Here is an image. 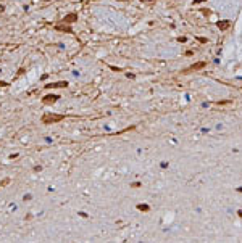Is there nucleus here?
Masks as SVG:
<instances>
[{
  "instance_id": "f257e3e1",
  "label": "nucleus",
  "mask_w": 242,
  "mask_h": 243,
  "mask_svg": "<svg viewBox=\"0 0 242 243\" xmlns=\"http://www.w3.org/2000/svg\"><path fill=\"white\" fill-rule=\"evenodd\" d=\"M61 119H65L63 114H56V113H45L42 116V124H55V123H60Z\"/></svg>"
},
{
  "instance_id": "f03ea898",
  "label": "nucleus",
  "mask_w": 242,
  "mask_h": 243,
  "mask_svg": "<svg viewBox=\"0 0 242 243\" xmlns=\"http://www.w3.org/2000/svg\"><path fill=\"white\" fill-rule=\"evenodd\" d=\"M47 89H61V87H68V82L66 81H60V82H50L45 85Z\"/></svg>"
},
{
  "instance_id": "7ed1b4c3",
  "label": "nucleus",
  "mask_w": 242,
  "mask_h": 243,
  "mask_svg": "<svg viewBox=\"0 0 242 243\" xmlns=\"http://www.w3.org/2000/svg\"><path fill=\"white\" fill-rule=\"evenodd\" d=\"M74 21H77V15H76V13H69V15H66L65 18L61 19V23H65V24H73Z\"/></svg>"
},
{
  "instance_id": "20e7f679",
  "label": "nucleus",
  "mask_w": 242,
  "mask_h": 243,
  "mask_svg": "<svg viewBox=\"0 0 242 243\" xmlns=\"http://www.w3.org/2000/svg\"><path fill=\"white\" fill-rule=\"evenodd\" d=\"M58 98H60L58 95H53V94H52V95H45L44 98H42V103H44V105H52V103H55Z\"/></svg>"
},
{
  "instance_id": "39448f33",
  "label": "nucleus",
  "mask_w": 242,
  "mask_h": 243,
  "mask_svg": "<svg viewBox=\"0 0 242 243\" xmlns=\"http://www.w3.org/2000/svg\"><path fill=\"white\" fill-rule=\"evenodd\" d=\"M55 29L56 31H61V32H66V34H73V29L69 27V24H65V23H63V24H56Z\"/></svg>"
},
{
  "instance_id": "423d86ee",
  "label": "nucleus",
  "mask_w": 242,
  "mask_h": 243,
  "mask_svg": "<svg viewBox=\"0 0 242 243\" xmlns=\"http://www.w3.org/2000/svg\"><path fill=\"white\" fill-rule=\"evenodd\" d=\"M203 66H205V63H203V61H198V63H195V65L189 66L187 69H184V73H190V71H198V69H202Z\"/></svg>"
},
{
  "instance_id": "0eeeda50",
  "label": "nucleus",
  "mask_w": 242,
  "mask_h": 243,
  "mask_svg": "<svg viewBox=\"0 0 242 243\" xmlns=\"http://www.w3.org/2000/svg\"><path fill=\"white\" fill-rule=\"evenodd\" d=\"M229 24H231L229 21H218V27H219V29H221V31L227 29V27H229Z\"/></svg>"
},
{
  "instance_id": "6e6552de",
  "label": "nucleus",
  "mask_w": 242,
  "mask_h": 243,
  "mask_svg": "<svg viewBox=\"0 0 242 243\" xmlns=\"http://www.w3.org/2000/svg\"><path fill=\"white\" fill-rule=\"evenodd\" d=\"M137 209H140V211H148V206H147V205H137Z\"/></svg>"
},
{
  "instance_id": "1a4fd4ad",
  "label": "nucleus",
  "mask_w": 242,
  "mask_h": 243,
  "mask_svg": "<svg viewBox=\"0 0 242 243\" xmlns=\"http://www.w3.org/2000/svg\"><path fill=\"white\" fill-rule=\"evenodd\" d=\"M140 2H145V3H148V2H155V0H140Z\"/></svg>"
},
{
  "instance_id": "9d476101",
  "label": "nucleus",
  "mask_w": 242,
  "mask_h": 243,
  "mask_svg": "<svg viewBox=\"0 0 242 243\" xmlns=\"http://www.w3.org/2000/svg\"><path fill=\"white\" fill-rule=\"evenodd\" d=\"M200 2H205V0H194V3H200Z\"/></svg>"
},
{
  "instance_id": "9b49d317",
  "label": "nucleus",
  "mask_w": 242,
  "mask_h": 243,
  "mask_svg": "<svg viewBox=\"0 0 242 243\" xmlns=\"http://www.w3.org/2000/svg\"><path fill=\"white\" fill-rule=\"evenodd\" d=\"M3 10H5V6H3V5H0V13H2Z\"/></svg>"
},
{
  "instance_id": "f8f14e48",
  "label": "nucleus",
  "mask_w": 242,
  "mask_h": 243,
  "mask_svg": "<svg viewBox=\"0 0 242 243\" xmlns=\"http://www.w3.org/2000/svg\"><path fill=\"white\" fill-rule=\"evenodd\" d=\"M0 85H3V87H6L8 84H6V82H0Z\"/></svg>"
},
{
  "instance_id": "ddd939ff",
  "label": "nucleus",
  "mask_w": 242,
  "mask_h": 243,
  "mask_svg": "<svg viewBox=\"0 0 242 243\" xmlns=\"http://www.w3.org/2000/svg\"><path fill=\"white\" fill-rule=\"evenodd\" d=\"M239 216H242V209H240V211H239Z\"/></svg>"
},
{
  "instance_id": "4468645a",
  "label": "nucleus",
  "mask_w": 242,
  "mask_h": 243,
  "mask_svg": "<svg viewBox=\"0 0 242 243\" xmlns=\"http://www.w3.org/2000/svg\"><path fill=\"white\" fill-rule=\"evenodd\" d=\"M119 2H126V0H119Z\"/></svg>"
}]
</instances>
